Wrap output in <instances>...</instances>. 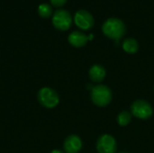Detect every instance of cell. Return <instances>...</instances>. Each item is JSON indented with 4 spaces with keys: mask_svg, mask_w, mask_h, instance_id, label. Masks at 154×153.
I'll return each instance as SVG.
<instances>
[{
    "mask_svg": "<svg viewBox=\"0 0 154 153\" xmlns=\"http://www.w3.org/2000/svg\"><path fill=\"white\" fill-rule=\"evenodd\" d=\"M102 32L107 38L119 41L125 34L126 26L121 19L110 17L104 22L102 25Z\"/></svg>",
    "mask_w": 154,
    "mask_h": 153,
    "instance_id": "obj_1",
    "label": "cell"
},
{
    "mask_svg": "<svg viewBox=\"0 0 154 153\" xmlns=\"http://www.w3.org/2000/svg\"><path fill=\"white\" fill-rule=\"evenodd\" d=\"M91 100L97 106H106L112 100V91L106 85H97L91 89Z\"/></svg>",
    "mask_w": 154,
    "mask_h": 153,
    "instance_id": "obj_2",
    "label": "cell"
},
{
    "mask_svg": "<svg viewBox=\"0 0 154 153\" xmlns=\"http://www.w3.org/2000/svg\"><path fill=\"white\" fill-rule=\"evenodd\" d=\"M37 98L39 103L46 108H54L60 102L57 92L51 87H42L39 90Z\"/></svg>",
    "mask_w": 154,
    "mask_h": 153,
    "instance_id": "obj_3",
    "label": "cell"
},
{
    "mask_svg": "<svg viewBox=\"0 0 154 153\" xmlns=\"http://www.w3.org/2000/svg\"><path fill=\"white\" fill-rule=\"evenodd\" d=\"M131 114L136 118L146 120L152 116L153 109L149 102L143 99H138L131 106Z\"/></svg>",
    "mask_w": 154,
    "mask_h": 153,
    "instance_id": "obj_4",
    "label": "cell"
},
{
    "mask_svg": "<svg viewBox=\"0 0 154 153\" xmlns=\"http://www.w3.org/2000/svg\"><path fill=\"white\" fill-rule=\"evenodd\" d=\"M52 24L59 31H67L72 24V16L68 10L59 9L52 15Z\"/></svg>",
    "mask_w": 154,
    "mask_h": 153,
    "instance_id": "obj_5",
    "label": "cell"
},
{
    "mask_svg": "<svg viewBox=\"0 0 154 153\" xmlns=\"http://www.w3.org/2000/svg\"><path fill=\"white\" fill-rule=\"evenodd\" d=\"M74 23L77 27L80 30L88 31L90 30L94 26V17L93 15L87 10L80 9L78 10L74 14Z\"/></svg>",
    "mask_w": 154,
    "mask_h": 153,
    "instance_id": "obj_6",
    "label": "cell"
},
{
    "mask_svg": "<svg viewBox=\"0 0 154 153\" xmlns=\"http://www.w3.org/2000/svg\"><path fill=\"white\" fill-rule=\"evenodd\" d=\"M96 147L98 153H116L117 142L112 135L103 134L97 139Z\"/></svg>",
    "mask_w": 154,
    "mask_h": 153,
    "instance_id": "obj_7",
    "label": "cell"
},
{
    "mask_svg": "<svg viewBox=\"0 0 154 153\" xmlns=\"http://www.w3.org/2000/svg\"><path fill=\"white\" fill-rule=\"evenodd\" d=\"M63 148L66 153H79L82 149V141L78 135L71 134L65 139Z\"/></svg>",
    "mask_w": 154,
    "mask_h": 153,
    "instance_id": "obj_8",
    "label": "cell"
},
{
    "mask_svg": "<svg viewBox=\"0 0 154 153\" xmlns=\"http://www.w3.org/2000/svg\"><path fill=\"white\" fill-rule=\"evenodd\" d=\"M88 36H87L85 33L79 31H74L71 33H69L68 37V41L69 44L75 48H81L84 47L88 41Z\"/></svg>",
    "mask_w": 154,
    "mask_h": 153,
    "instance_id": "obj_9",
    "label": "cell"
},
{
    "mask_svg": "<svg viewBox=\"0 0 154 153\" xmlns=\"http://www.w3.org/2000/svg\"><path fill=\"white\" fill-rule=\"evenodd\" d=\"M106 71L105 69V68L99 64H95L93 65L88 71V76L89 78L96 83H100L104 80V78H106Z\"/></svg>",
    "mask_w": 154,
    "mask_h": 153,
    "instance_id": "obj_10",
    "label": "cell"
},
{
    "mask_svg": "<svg viewBox=\"0 0 154 153\" xmlns=\"http://www.w3.org/2000/svg\"><path fill=\"white\" fill-rule=\"evenodd\" d=\"M123 50L129 54L136 53L139 50V43L134 38H127L123 41L122 44Z\"/></svg>",
    "mask_w": 154,
    "mask_h": 153,
    "instance_id": "obj_11",
    "label": "cell"
},
{
    "mask_svg": "<svg viewBox=\"0 0 154 153\" xmlns=\"http://www.w3.org/2000/svg\"><path fill=\"white\" fill-rule=\"evenodd\" d=\"M132 117H133V115L130 112H128V111H122L121 113L118 114L116 121H117V124L120 126H126V125H128L131 123Z\"/></svg>",
    "mask_w": 154,
    "mask_h": 153,
    "instance_id": "obj_12",
    "label": "cell"
},
{
    "mask_svg": "<svg viewBox=\"0 0 154 153\" xmlns=\"http://www.w3.org/2000/svg\"><path fill=\"white\" fill-rule=\"evenodd\" d=\"M38 14L42 18H49L52 15L53 10L51 5L47 3L41 4L38 7Z\"/></svg>",
    "mask_w": 154,
    "mask_h": 153,
    "instance_id": "obj_13",
    "label": "cell"
},
{
    "mask_svg": "<svg viewBox=\"0 0 154 153\" xmlns=\"http://www.w3.org/2000/svg\"><path fill=\"white\" fill-rule=\"evenodd\" d=\"M51 1V4L55 6V7H61L63 6L68 0H50Z\"/></svg>",
    "mask_w": 154,
    "mask_h": 153,
    "instance_id": "obj_14",
    "label": "cell"
},
{
    "mask_svg": "<svg viewBox=\"0 0 154 153\" xmlns=\"http://www.w3.org/2000/svg\"><path fill=\"white\" fill-rule=\"evenodd\" d=\"M51 153H64L63 151H60V150H53L52 151Z\"/></svg>",
    "mask_w": 154,
    "mask_h": 153,
    "instance_id": "obj_15",
    "label": "cell"
},
{
    "mask_svg": "<svg viewBox=\"0 0 154 153\" xmlns=\"http://www.w3.org/2000/svg\"><path fill=\"white\" fill-rule=\"evenodd\" d=\"M119 153H129V152H126V151H122V152H119Z\"/></svg>",
    "mask_w": 154,
    "mask_h": 153,
    "instance_id": "obj_16",
    "label": "cell"
},
{
    "mask_svg": "<svg viewBox=\"0 0 154 153\" xmlns=\"http://www.w3.org/2000/svg\"><path fill=\"white\" fill-rule=\"evenodd\" d=\"M153 88H154V87H153Z\"/></svg>",
    "mask_w": 154,
    "mask_h": 153,
    "instance_id": "obj_17",
    "label": "cell"
}]
</instances>
